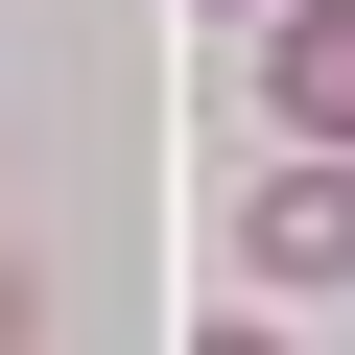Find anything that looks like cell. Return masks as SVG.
Segmentation results:
<instances>
[{
    "label": "cell",
    "mask_w": 355,
    "mask_h": 355,
    "mask_svg": "<svg viewBox=\"0 0 355 355\" xmlns=\"http://www.w3.org/2000/svg\"><path fill=\"white\" fill-rule=\"evenodd\" d=\"M237 261H261V284H355V166H308V142H284L261 190H237Z\"/></svg>",
    "instance_id": "cell-1"
},
{
    "label": "cell",
    "mask_w": 355,
    "mask_h": 355,
    "mask_svg": "<svg viewBox=\"0 0 355 355\" xmlns=\"http://www.w3.org/2000/svg\"><path fill=\"white\" fill-rule=\"evenodd\" d=\"M261 119L308 166H355V0H284V24H261Z\"/></svg>",
    "instance_id": "cell-2"
},
{
    "label": "cell",
    "mask_w": 355,
    "mask_h": 355,
    "mask_svg": "<svg viewBox=\"0 0 355 355\" xmlns=\"http://www.w3.org/2000/svg\"><path fill=\"white\" fill-rule=\"evenodd\" d=\"M0 355H48V261H24V237H0Z\"/></svg>",
    "instance_id": "cell-3"
},
{
    "label": "cell",
    "mask_w": 355,
    "mask_h": 355,
    "mask_svg": "<svg viewBox=\"0 0 355 355\" xmlns=\"http://www.w3.org/2000/svg\"><path fill=\"white\" fill-rule=\"evenodd\" d=\"M214 355H261V331H214Z\"/></svg>",
    "instance_id": "cell-4"
}]
</instances>
